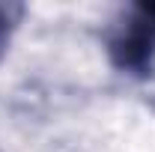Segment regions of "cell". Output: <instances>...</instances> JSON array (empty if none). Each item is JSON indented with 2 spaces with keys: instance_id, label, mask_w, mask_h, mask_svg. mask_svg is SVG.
Returning a JSON list of instances; mask_svg holds the SVG:
<instances>
[{
  "instance_id": "obj_1",
  "label": "cell",
  "mask_w": 155,
  "mask_h": 152,
  "mask_svg": "<svg viewBox=\"0 0 155 152\" xmlns=\"http://www.w3.org/2000/svg\"><path fill=\"white\" fill-rule=\"evenodd\" d=\"M110 60L116 69L146 75L152 72V57H155V3H140L128 24L110 39L107 45Z\"/></svg>"
},
{
  "instance_id": "obj_2",
  "label": "cell",
  "mask_w": 155,
  "mask_h": 152,
  "mask_svg": "<svg viewBox=\"0 0 155 152\" xmlns=\"http://www.w3.org/2000/svg\"><path fill=\"white\" fill-rule=\"evenodd\" d=\"M9 36H12V21L6 15V9L0 6V60H3L6 48H9Z\"/></svg>"
}]
</instances>
